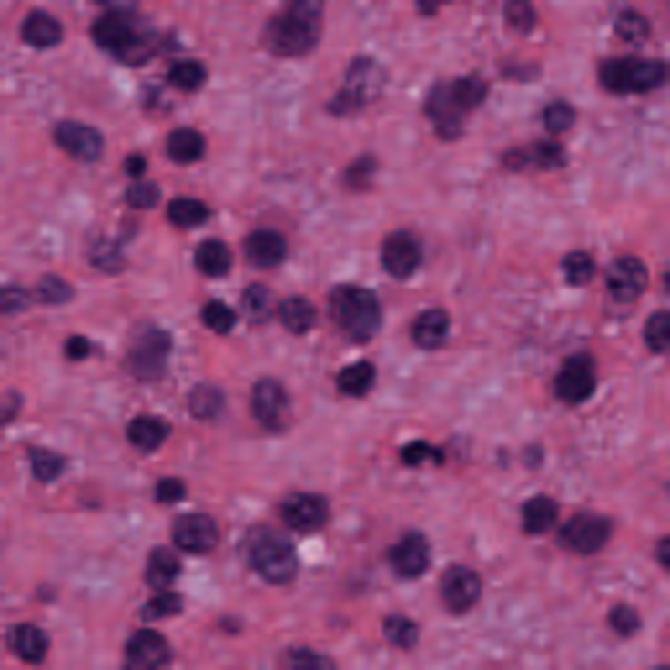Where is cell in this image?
Masks as SVG:
<instances>
[{"label": "cell", "mask_w": 670, "mask_h": 670, "mask_svg": "<svg viewBox=\"0 0 670 670\" xmlns=\"http://www.w3.org/2000/svg\"><path fill=\"white\" fill-rule=\"evenodd\" d=\"M247 257L257 262V268H278V262L289 257V241H283L278 230H251V236H247Z\"/></svg>", "instance_id": "7402d4cb"}, {"label": "cell", "mask_w": 670, "mask_h": 670, "mask_svg": "<svg viewBox=\"0 0 670 670\" xmlns=\"http://www.w3.org/2000/svg\"><path fill=\"white\" fill-rule=\"evenodd\" d=\"M382 628H388V645H398V649H414L419 645V624H414V618H403V613H393Z\"/></svg>", "instance_id": "74e56055"}, {"label": "cell", "mask_w": 670, "mask_h": 670, "mask_svg": "<svg viewBox=\"0 0 670 670\" xmlns=\"http://www.w3.org/2000/svg\"><path fill=\"white\" fill-rule=\"evenodd\" d=\"M251 419L268 430V435H278V430H289L293 419V403H289V388L278 382V377H262L257 388H251Z\"/></svg>", "instance_id": "52a82bcc"}, {"label": "cell", "mask_w": 670, "mask_h": 670, "mask_svg": "<svg viewBox=\"0 0 670 670\" xmlns=\"http://www.w3.org/2000/svg\"><path fill=\"white\" fill-rule=\"evenodd\" d=\"M126 361H131V372L142 377V382H152V377L163 372V361H168V335L152 330V325H147V330H137V346H131V356H126Z\"/></svg>", "instance_id": "4fadbf2b"}, {"label": "cell", "mask_w": 670, "mask_h": 670, "mask_svg": "<svg viewBox=\"0 0 670 670\" xmlns=\"http://www.w3.org/2000/svg\"><path fill=\"white\" fill-rule=\"evenodd\" d=\"M613 26H618V37H624V42H645L649 37V21L639 16V11H618Z\"/></svg>", "instance_id": "60d3db41"}, {"label": "cell", "mask_w": 670, "mask_h": 670, "mask_svg": "<svg viewBox=\"0 0 670 670\" xmlns=\"http://www.w3.org/2000/svg\"><path fill=\"white\" fill-rule=\"evenodd\" d=\"M377 89H382V68L372 58H356L351 74H346V100L367 105V100H377Z\"/></svg>", "instance_id": "ffe728a7"}, {"label": "cell", "mask_w": 670, "mask_h": 670, "mask_svg": "<svg viewBox=\"0 0 670 670\" xmlns=\"http://www.w3.org/2000/svg\"><path fill=\"white\" fill-rule=\"evenodd\" d=\"M184 607V597L178 592H152V603H147V618H173Z\"/></svg>", "instance_id": "ee69618b"}, {"label": "cell", "mask_w": 670, "mask_h": 670, "mask_svg": "<svg viewBox=\"0 0 670 670\" xmlns=\"http://www.w3.org/2000/svg\"><path fill=\"white\" fill-rule=\"evenodd\" d=\"M482 597V576L472 565H451L445 576H440V603L451 607V613H472Z\"/></svg>", "instance_id": "8fae6325"}, {"label": "cell", "mask_w": 670, "mask_h": 670, "mask_svg": "<svg viewBox=\"0 0 670 670\" xmlns=\"http://www.w3.org/2000/svg\"><path fill=\"white\" fill-rule=\"evenodd\" d=\"M178 498H184V482H178V477L157 482V502H178Z\"/></svg>", "instance_id": "f5cc1de1"}, {"label": "cell", "mask_w": 670, "mask_h": 670, "mask_svg": "<svg viewBox=\"0 0 670 670\" xmlns=\"http://www.w3.org/2000/svg\"><path fill=\"white\" fill-rule=\"evenodd\" d=\"M168 157H178V163H199V157H205V137H199V131H188V126L168 131Z\"/></svg>", "instance_id": "484cf974"}, {"label": "cell", "mask_w": 670, "mask_h": 670, "mask_svg": "<svg viewBox=\"0 0 670 670\" xmlns=\"http://www.w3.org/2000/svg\"><path fill=\"white\" fill-rule=\"evenodd\" d=\"M21 37L32 42V47H58L63 26H58V16H47V11H26V21H21Z\"/></svg>", "instance_id": "603a6c76"}, {"label": "cell", "mask_w": 670, "mask_h": 670, "mask_svg": "<svg viewBox=\"0 0 670 670\" xmlns=\"http://www.w3.org/2000/svg\"><path fill=\"white\" fill-rule=\"evenodd\" d=\"M178 555H184V550H152V555H147V586L168 592V586L178 582Z\"/></svg>", "instance_id": "d4e9b609"}, {"label": "cell", "mask_w": 670, "mask_h": 670, "mask_svg": "<svg viewBox=\"0 0 670 670\" xmlns=\"http://www.w3.org/2000/svg\"><path fill=\"white\" fill-rule=\"evenodd\" d=\"M37 299H42V304H68L74 293H68V283H63V278H42V283H37Z\"/></svg>", "instance_id": "bcb514c9"}, {"label": "cell", "mask_w": 670, "mask_h": 670, "mask_svg": "<svg viewBox=\"0 0 670 670\" xmlns=\"http://www.w3.org/2000/svg\"><path fill=\"white\" fill-rule=\"evenodd\" d=\"M660 670H670V665H660Z\"/></svg>", "instance_id": "91938a15"}, {"label": "cell", "mask_w": 670, "mask_h": 670, "mask_svg": "<svg viewBox=\"0 0 670 670\" xmlns=\"http://www.w3.org/2000/svg\"><path fill=\"white\" fill-rule=\"evenodd\" d=\"M565 283H576V289H582V283H592V272H597V262H592V251H565Z\"/></svg>", "instance_id": "8d00e7d4"}, {"label": "cell", "mask_w": 670, "mask_h": 670, "mask_svg": "<svg viewBox=\"0 0 670 670\" xmlns=\"http://www.w3.org/2000/svg\"><path fill=\"white\" fill-rule=\"evenodd\" d=\"M58 147L68 152V157H79V163H95V157L105 152L100 131L84 126V121H58Z\"/></svg>", "instance_id": "e0dca14e"}, {"label": "cell", "mask_w": 670, "mask_h": 670, "mask_svg": "<svg viewBox=\"0 0 670 670\" xmlns=\"http://www.w3.org/2000/svg\"><path fill=\"white\" fill-rule=\"evenodd\" d=\"M372 157H356V163H351V173H346V184H351V188H367V184H372Z\"/></svg>", "instance_id": "c3c4849f"}, {"label": "cell", "mask_w": 670, "mask_h": 670, "mask_svg": "<svg viewBox=\"0 0 670 670\" xmlns=\"http://www.w3.org/2000/svg\"><path fill=\"white\" fill-rule=\"evenodd\" d=\"M665 293H670V268H665Z\"/></svg>", "instance_id": "680465c9"}, {"label": "cell", "mask_w": 670, "mask_h": 670, "mask_svg": "<svg viewBox=\"0 0 670 670\" xmlns=\"http://www.w3.org/2000/svg\"><path fill=\"white\" fill-rule=\"evenodd\" d=\"M168 660H173V649L157 628H137L126 639V670H168Z\"/></svg>", "instance_id": "9c48e42d"}, {"label": "cell", "mask_w": 670, "mask_h": 670, "mask_svg": "<svg viewBox=\"0 0 670 670\" xmlns=\"http://www.w3.org/2000/svg\"><path fill=\"white\" fill-rule=\"evenodd\" d=\"M508 26H513V32H529V26H534V5H508Z\"/></svg>", "instance_id": "f907efd6"}, {"label": "cell", "mask_w": 670, "mask_h": 670, "mask_svg": "<svg viewBox=\"0 0 670 670\" xmlns=\"http://www.w3.org/2000/svg\"><path fill=\"white\" fill-rule=\"evenodd\" d=\"M215 540H220V529H215L209 513H184V519L173 523V544H178L184 555H209Z\"/></svg>", "instance_id": "5bb4252c"}, {"label": "cell", "mask_w": 670, "mask_h": 670, "mask_svg": "<svg viewBox=\"0 0 670 670\" xmlns=\"http://www.w3.org/2000/svg\"><path fill=\"white\" fill-rule=\"evenodd\" d=\"M529 152H534V168H561V163H565L555 142H540V147H529Z\"/></svg>", "instance_id": "681fc988"}, {"label": "cell", "mask_w": 670, "mask_h": 670, "mask_svg": "<svg viewBox=\"0 0 670 670\" xmlns=\"http://www.w3.org/2000/svg\"><path fill=\"white\" fill-rule=\"evenodd\" d=\"M89 257H95V268H100V272H116V268L126 262L121 247H116L110 236H95V241H89Z\"/></svg>", "instance_id": "ab89813d"}, {"label": "cell", "mask_w": 670, "mask_h": 670, "mask_svg": "<svg viewBox=\"0 0 670 670\" xmlns=\"http://www.w3.org/2000/svg\"><path fill=\"white\" fill-rule=\"evenodd\" d=\"M11 655L26 660V665H42V660H47V634H42L37 624H16L11 628Z\"/></svg>", "instance_id": "44dd1931"}, {"label": "cell", "mask_w": 670, "mask_h": 670, "mask_svg": "<svg viewBox=\"0 0 670 670\" xmlns=\"http://www.w3.org/2000/svg\"><path fill=\"white\" fill-rule=\"evenodd\" d=\"M597 79L613 89V95H649V89H660V84H670V63L660 58H607L603 68H597Z\"/></svg>", "instance_id": "8992f818"}, {"label": "cell", "mask_w": 670, "mask_h": 670, "mask_svg": "<svg viewBox=\"0 0 670 670\" xmlns=\"http://www.w3.org/2000/svg\"><path fill=\"white\" fill-rule=\"evenodd\" d=\"M278 320H283V330L304 335V330H314V304H304V299H289V304H278Z\"/></svg>", "instance_id": "4dcf8cb0"}, {"label": "cell", "mask_w": 670, "mask_h": 670, "mask_svg": "<svg viewBox=\"0 0 670 670\" xmlns=\"http://www.w3.org/2000/svg\"><path fill=\"white\" fill-rule=\"evenodd\" d=\"M655 561H660V565H665V571H670V534H665V540H660V544H655Z\"/></svg>", "instance_id": "6f0895ef"}, {"label": "cell", "mask_w": 670, "mask_h": 670, "mask_svg": "<svg viewBox=\"0 0 670 670\" xmlns=\"http://www.w3.org/2000/svg\"><path fill=\"white\" fill-rule=\"evenodd\" d=\"M430 461H440L435 445H419V440L414 445H403V466H430Z\"/></svg>", "instance_id": "7dc6e473"}, {"label": "cell", "mask_w": 670, "mask_h": 670, "mask_svg": "<svg viewBox=\"0 0 670 670\" xmlns=\"http://www.w3.org/2000/svg\"><path fill=\"white\" fill-rule=\"evenodd\" d=\"M645 346L649 351H670V310L649 314L645 320Z\"/></svg>", "instance_id": "e575fe53"}, {"label": "cell", "mask_w": 670, "mask_h": 670, "mask_svg": "<svg viewBox=\"0 0 670 670\" xmlns=\"http://www.w3.org/2000/svg\"><path fill=\"white\" fill-rule=\"evenodd\" d=\"M247 565L272 586H289L299 576V555H293V540L278 534V529H251L247 534Z\"/></svg>", "instance_id": "277c9868"}, {"label": "cell", "mask_w": 670, "mask_h": 670, "mask_svg": "<svg viewBox=\"0 0 670 670\" xmlns=\"http://www.w3.org/2000/svg\"><path fill=\"white\" fill-rule=\"evenodd\" d=\"M607 293H613V304H634L645 293V262L639 257H618L607 268Z\"/></svg>", "instance_id": "2e32d148"}, {"label": "cell", "mask_w": 670, "mask_h": 670, "mask_svg": "<svg viewBox=\"0 0 670 670\" xmlns=\"http://www.w3.org/2000/svg\"><path fill=\"white\" fill-rule=\"evenodd\" d=\"M409 335H414L419 351H440V346H445V335H451V314H445V310H424V314H414Z\"/></svg>", "instance_id": "ac0fdd59"}, {"label": "cell", "mask_w": 670, "mask_h": 670, "mask_svg": "<svg viewBox=\"0 0 670 670\" xmlns=\"http://www.w3.org/2000/svg\"><path fill=\"white\" fill-rule=\"evenodd\" d=\"M419 257H424V247H419L414 230H393V236L382 241V268L393 272V278H414Z\"/></svg>", "instance_id": "9a60e30c"}, {"label": "cell", "mask_w": 670, "mask_h": 670, "mask_svg": "<svg viewBox=\"0 0 670 670\" xmlns=\"http://www.w3.org/2000/svg\"><path fill=\"white\" fill-rule=\"evenodd\" d=\"M220 409H226L220 388H194V393H188V414H194V419H215Z\"/></svg>", "instance_id": "1f68e13d"}, {"label": "cell", "mask_w": 670, "mask_h": 670, "mask_svg": "<svg viewBox=\"0 0 670 670\" xmlns=\"http://www.w3.org/2000/svg\"><path fill=\"white\" fill-rule=\"evenodd\" d=\"M194 268L205 272V278H226L230 272V247L226 241H205V247L194 251Z\"/></svg>", "instance_id": "83f0119b"}, {"label": "cell", "mask_w": 670, "mask_h": 670, "mask_svg": "<svg viewBox=\"0 0 670 670\" xmlns=\"http://www.w3.org/2000/svg\"><path fill=\"white\" fill-rule=\"evenodd\" d=\"M126 435H131V445L137 451H157L168 440V419H157V414H137L131 424H126Z\"/></svg>", "instance_id": "cb8c5ba5"}, {"label": "cell", "mask_w": 670, "mask_h": 670, "mask_svg": "<svg viewBox=\"0 0 670 670\" xmlns=\"http://www.w3.org/2000/svg\"><path fill=\"white\" fill-rule=\"evenodd\" d=\"M95 42H100L110 58H126V63L152 58V47H157V37H147L142 21L131 16V11H121V5L100 11V21H95Z\"/></svg>", "instance_id": "3957f363"}, {"label": "cell", "mask_w": 670, "mask_h": 670, "mask_svg": "<svg viewBox=\"0 0 670 670\" xmlns=\"http://www.w3.org/2000/svg\"><path fill=\"white\" fill-rule=\"evenodd\" d=\"M168 220H173V226H184V230H194V226H205L209 220V205L205 199H168Z\"/></svg>", "instance_id": "f1b7e54d"}, {"label": "cell", "mask_w": 670, "mask_h": 670, "mask_svg": "<svg viewBox=\"0 0 670 670\" xmlns=\"http://www.w3.org/2000/svg\"><path fill=\"white\" fill-rule=\"evenodd\" d=\"M0 304H5V314H16L21 310V289H5V299H0Z\"/></svg>", "instance_id": "9f6ffc18"}, {"label": "cell", "mask_w": 670, "mask_h": 670, "mask_svg": "<svg viewBox=\"0 0 670 670\" xmlns=\"http://www.w3.org/2000/svg\"><path fill=\"white\" fill-rule=\"evenodd\" d=\"M571 121H576V110H571L565 100H550V105L540 110V126L550 131V137H561V131H571Z\"/></svg>", "instance_id": "836d02e7"}, {"label": "cell", "mask_w": 670, "mask_h": 670, "mask_svg": "<svg viewBox=\"0 0 670 670\" xmlns=\"http://www.w3.org/2000/svg\"><path fill=\"white\" fill-rule=\"evenodd\" d=\"M89 351H95V346H89L84 335H74V340H68V356H74V361H79V356H89Z\"/></svg>", "instance_id": "11a10c76"}, {"label": "cell", "mask_w": 670, "mask_h": 670, "mask_svg": "<svg viewBox=\"0 0 670 670\" xmlns=\"http://www.w3.org/2000/svg\"><path fill=\"white\" fill-rule=\"evenodd\" d=\"M26 461H32V477H37V482H58L63 477V456H58V451H42V445H37Z\"/></svg>", "instance_id": "f35d334b"}, {"label": "cell", "mask_w": 670, "mask_h": 670, "mask_svg": "<svg viewBox=\"0 0 670 670\" xmlns=\"http://www.w3.org/2000/svg\"><path fill=\"white\" fill-rule=\"evenodd\" d=\"M325 519H330V508L320 492H289L283 498V523L293 534H314V529H325Z\"/></svg>", "instance_id": "7c38bea8"}, {"label": "cell", "mask_w": 670, "mask_h": 670, "mask_svg": "<svg viewBox=\"0 0 670 670\" xmlns=\"http://www.w3.org/2000/svg\"><path fill=\"white\" fill-rule=\"evenodd\" d=\"M372 367H367V361H351V367H340V372H335V388H340V393H351V398H361V393H372Z\"/></svg>", "instance_id": "f546056e"}, {"label": "cell", "mask_w": 670, "mask_h": 670, "mask_svg": "<svg viewBox=\"0 0 670 670\" xmlns=\"http://www.w3.org/2000/svg\"><path fill=\"white\" fill-rule=\"evenodd\" d=\"M482 100H487V79H482V74L445 79V84H435V95H430V121H435V131L451 142V137H461V116L477 110Z\"/></svg>", "instance_id": "6da1fadb"}, {"label": "cell", "mask_w": 670, "mask_h": 670, "mask_svg": "<svg viewBox=\"0 0 670 670\" xmlns=\"http://www.w3.org/2000/svg\"><path fill=\"white\" fill-rule=\"evenodd\" d=\"M283 670H335V660L320 655V649H289V655H283Z\"/></svg>", "instance_id": "d590c367"}, {"label": "cell", "mask_w": 670, "mask_h": 670, "mask_svg": "<svg viewBox=\"0 0 670 670\" xmlns=\"http://www.w3.org/2000/svg\"><path fill=\"white\" fill-rule=\"evenodd\" d=\"M131 205H137V209H152V205H157V188H152V184H137V188H131Z\"/></svg>", "instance_id": "db71d44e"}, {"label": "cell", "mask_w": 670, "mask_h": 670, "mask_svg": "<svg viewBox=\"0 0 670 670\" xmlns=\"http://www.w3.org/2000/svg\"><path fill=\"white\" fill-rule=\"evenodd\" d=\"M268 310H272L268 289H257V283H251V289L241 293V314H247V320H268Z\"/></svg>", "instance_id": "7bdbcfd3"}, {"label": "cell", "mask_w": 670, "mask_h": 670, "mask_svg": "<svg viewBox=\"0 0 670 670\" xmlns=\"http://www.w3.org/2000/svg\"><path fill=\"white\" fill-rule=\"evenodd\" d=\"M592 388H597L592 356H571V361H561V372H555V398H561V403H586Z\"/></svg>", "instance_id": "30bf717a"}, {"label": "cell", "mask_w": 670, "mask_h": 670, "mask_svg": "<svg viewBox=\"0 0 670 670\" xmlns=\"http://www.w3.org/2000/svg\"><path fill=\"white\" fill-rule=\"evenodd\" d=\"M607 624H613V634L634 639V634H639V613H634V607H613V613H607Z\"/></svg>", "instance_id": "f6af8a7d"}, {"label": "cell", "mask_w": 670, "mask_h": 670, "mask_svg": "<svg viewBox=\"0 0 670 670\" xmlns=\"http://www.w3.org/2000/svg\"><path fill=\"white\" fill-rule=\"evenodd\" d=\"M519 523H523V534H544V529H555V498H529V502H523V513H519Z\"/></svg>", "instance_id": "4316f807"}, {"label": "cell", "mask_w": 670, "mask_h": 670, "mask_svg": "<svg viewBox=\"0 0 670 670\" xmlns=\"http://www.w3.org/2000/svg\"><path fill=\"white\" fill-rule=\"evenodd\" d=\"M330 320L340 325L346 340H372L377 325H382V310H377V293L356 289V283H340L330 293Z\"/></svg>", "instance_id": "5b68a950"}, {"label": "cell", "mask_w": 670, "mask_h": 670, "mask_svg": "<svg viewBox=\"0 0 670 670\" xmlns=\"http://www.w3.org/2000/svg\"><path fill=\"white\" fill-rule=\"evenodd\" d=\"M199 320H205V325H209L215 335H226L230 325H236V310H230V304H215V299H209L205 310H199Z\"/></svg>", "instance_id": "b9f144b4"}, {"label": "cell", "mask_w": 670, "mask_h": 670, "mask_svg": "<svg viewBox=\"0 0 670 670\" xmlns=\"http://www.w3.org/2000/svg\"><path fill=\"white\" fill-rule=\"evenodd\" d=\"M168 84H178V89H199L205 84V63L199 58H178L168 68Z\"/></svg>", "instance_id": "d6a6232c"}, {"label": "cell", "mask_w": 670, "mask_h": 670, "mask_svg": "<svg viewBox=\"0 0 670 670\" xmlns=\"http://www.w3.org/2000/svg\"><path fill=\"white\" fill-rule=\"evenodd\" d=\"M424 565H430V540L424 534H403V540L393 544V571L398 576H424Z\"/></svg>", "instance_id": "d6986e66"}, {"label": "cell", "mask_w": 670, "mask_h": 670, "mask_svg": "<svg viewBox=\"0 0 670 670\" xmlns=\"http://www.w3.org/2000/svg\"><path fill=\"white\" fill-rule=\"evenodd\" d=\"M607 534H613V523H607L603 513H576V519L561 523V544L571 555H597L607 544Z\"/></svg>", "instance_id": "ba28073f"}, {"label": "cell", "mask_w": 670, "mask_h": 670, "mask_svg": "<svg viewBox=\"0 0 670 670\" xmlns=\"http://www.w3.org/2000/svg\"><path fill=\"white\" fill-rule=\"evenodd\" d=\"M502 168H513V173H519V168H534V152H529V147H513V152H502Z\"/></svg>", "instance_id": "816d5d0a"}, {"label": "cell", "mask_w": 670, "mask_h": 670, "mask_svg": "<svg viewBox=\"0 0 670 670\" xmlns=\"http://www.w3.org/2000/svg\"><path fill=\"white\" fill-rule=\"evenodd\" d=\"M314 42H320V5L314 0H299V5L272 16L268 47L278 58H304V53H314Z\"/></svg>", "instance_id": "7a4b0ae2"}]
</instances>
